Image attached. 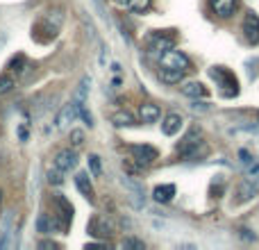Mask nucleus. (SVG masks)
<instances>
[{"mask_svg":"<svg viewBox=\"0 0 259 250\" xmlns=\"http://www.w3.org/2000/svg\"><path fill=\"white\" fill-rule=\"evenodd\" d=\"M77 116H80V105L73 100L71 105H66V107L57 114V118H55V128H57V130H66Z\"/></svg>","mask_w":259,"mask_h":250,"instance_id":"nucleus-5","label":"nucleus"},{"mask_svg":"<svg viewBox=\"0 0 259 250\" xmlns=\"http://www.w3.org/2000/svg\"><path fill=\"white\" fill-rule=\"evenodd\" d=\"M243 39L250 46L259 44V16L255 12H248L243 18Z\"/></svg>","mask_w":259,"mask_h":250,"instance_id":"nucleus-4","label":"nucleus"},{"mask_svg":"<svg viewBox=\"0 0 259 250\" xmlns=\"http://www.w3.org/2000/svg\"><path fill=\"white\" fill-rule=\"evenodd\" d=\"M75 187L80 189V193L87 198L89 202H96V193H94V187H91V180L87 173H77L75 175Z\"/></svg>","mask_w":259,"mask_h":250,"instance_id":"nucleus-10","label":"nucleus"},{"mask_svg":"<svg viewBox=\"0 0 259 250\" xmlns=\"http://www.w3.org/2000/svg\"><path fill=\"white\" fill-rule=\"evenodd\" d=\"M248 180L259 184V161H255L252 166H248Z\"/></svg>","mask_w":259,"mask_h":250,"instance_id":"nucleus-25","label":"nucleus"},{"mask_svg":"<svg viewBox=\"0 0 259 250\" xmlns=\"http://www.w3.org/2000/svg\"><path fill=\"white\" fill-rule=\"evenodd\" d=\"M211 9H214L216 16L230 18L237 9V0H211Z\"/></svg>","mask_w":259,"mask_h":250,"instance_id":"nucleus-9","label":"nucleus"},{"mask_svg":"<svg viewBox=\"0 0 259 250\" xmlns=\"http://www.w3.org/2000/svg\"><path fill=\"white\" fill-rule=\"evenodd\" d=\"M5 44V34H0V46H3Z\"/></svg>","mask_w":259,"mask_h":250,"instance_id":"nucleus-31","label":"nucleus"},{"mask_svg":"<svg viewBox=\"0 0 259 250\" xmlns=\"http://www.w3.org/2000/svg\"><path fill=\"white\" fill-rule=\"evenodd\" d=\"M239 239H241V241H257V237L255 234H250V230H239Z\"/></svg>","mask_w":259,"mask_h":250,"instance_id":"nucleus-28","label":"nucleus"},{"mask_svg":"<svg viewBox=\"0 0 259 250\" xmlns=\"http://www.w3.org/2000/svg\"><path fill=\"white\" fill-rule=\"evenodd\" d=\"M116 3H118V5H125V7H127V3H130V0H116Z\"/></svg>","mask_w":259,"mask_h":250,"instance_id":"nucleus-30","label":"nucleus"},{"mask_svg":"<svg viewBox=\"0 0 259 250\" xmlns=\"http://www.w3.org/2000/svg\"><path fill=\"white\" fill-rule=\"evenodd\" d=\"M14 89V80H12V75H7V73H3L0 75V96H5V94H9V91Z\"/></svg>","mask_w":259,"mask_h":250,"instance_id":"nucleus-21","label":"nucleus"},{"mask_svg":"<svg viewBox=\"0 0 259 250\" xmlns=\"http://www.w3.org/2000/svg\"><path fill=\"white\" fill-rule=\"evenodd\" d=\"M161 66H168V68H178V71H187L189 66H191V62H189V57L184 53H180V50H166V53H161L159 57Z\"/></svg>","mask_w":259,"mask_h":250,"instance_id":"nucleus-3","label":"nucleus"},{"mask_svg":"<svg viewBox=\"0 0 259 250\" xmlns=\"http://www.w3.org/2000/svg\"><path fill=\"white\" fill-rule=\"evenodd\" d=\"M130 152H132V159L137 161L139 166H150L152 161L157 159V150L152 146H132L130 148Z\"/></svg>","mask_w":259,"mask_h":250,"instance_id":"nucleus-6","label":"nucleus"},{"mask_svg":"<svg viewBox=\"0 0 259 250\" xmlns=\"http://www.w3.org/2000/svg\"><path fill=\"white\" fill-rule=\"evenodd\" d=\"M55 166H57L59 171H64V173H68L71 169H75V166H77V152L71 150V148L59 150L57 157H55Z\"/></svg>","mask_w":259,"mask_h":250,"instance_id":"nucleus-7","label":"nucleus"},{"mask_svg":"<svg viewBox=\"0 0 259 250\" xmlns=\"http://www.w3.org/2000/svg\"><path fill=\"white\" fill-rule=\"evenodd\" d=\"M89 166H91V173L100 175V157L98 155H91L89 157Z\"/></svg>","mask_w":259,"mask_h":250,"instance_id":"nucleus-26","label":"nucleus"},{"mask_svg":"<svg viewBox=\"0 0 259 250\" xmlns=\"http://www.w3.org/2000/svg\"><path fill=\"white\" fill-rule=\"evenodd\" d=\"M112 123L118 125V128H130V125H137V118L130 112H125V109H121V112H116L112 116Z\"/></svg>","mask_w":259,"mask_h":250,"instance_id":"nucleus-19","label":"nucleus"},{"mask_svg":"<svg viewBox=\"0 0 259 250\" xmlns=\"http://www.w3.org/2000/svg\"><path fill=\"white\" fill-rule=\"evenodd\" d=\"M0 198H3V193H0Z\"/></svg>","mask_w":259,"mask_h":250,"instance_id":"nucleus-32","label":"nucleus"},{"mask_svg":"<svg viewBox=\"0 0 259 250\" xmlns=\"http://www.w3.org/2000/svg\"><path fill=\"white\" fill-rule=\"evenodd\" d=\"M259 193V184L257 182H252V180H243L241 184L237 187V196H239V200H252Z\"/></svg>","mask_w":259,"mask_h":250,"instance_id":"nucleus-12","label":"nucleus"},{"mask_svg":"<svg viewBox=\"0 0 259 250\" xmlns=\"http://www.w3.org/2000/svg\"><path fill=\"white\" fill-rule=\"evenodd\" d=\"M148 44H150V50H157V53H166V50H170V48L175 46V39H173L170 34H166V32H155V34H150Z\"/></svg>","mask_w":259,"mask_h":250,"instance_id":"nucleus-8","label":"nucleus"},{"mask_svg":"<svg viewBox=\"0 0 259 250\" xmlns=\"http://www.w3.org/2000/svg\"><path fill=\"white\" fill-rule=\"evenodd\" d=\"M182 77H184V71H178V68H168V66H161V68H159V80L164 82V85H178Z\"/></svg>","mask_w":259,"mask_h":250,"instance_id":"nucleus-16","label":"nucleus"},{"mask_svg":"<svg viewBox=\"0 0 259 250\" xmlns=\"http://www.w3.org/2000/svg\"><path fill=\"white\" fill-rule=\"evenodd\" d=\"M71 143L73 146H82V143H84V132H82V130H71Z\"/></svg>","mask_w":259,"mask_h":250,"instance_id":"nucleus-24","label":"nucleus"},{"mask_svg":"<svg viewBox=\"0 0 259 250\" xmlns=\"http://www.w3.org/2000/svg\"><path fill=\"white\" fill-rule=\"evenodd\" d=\"M180 128H182V116L180 114H168V116L164 118V123H161V132L166 134V137H173V134L180 132Z\"/></svg>","mask_w":259,"mask_h":250,"instance_id":"nucleus-13","label":"nucleus"},{"mask_svg":"<svg viewBox=\"0 0 259 250\" xmlns=\"http://www.w3.org/2000/svg\"><path fill=\"white\" fill-rule=\"evenodd\" d=\"M198 150H202V128L200 125H191L189 132L184 134V139L178 143V152L182 157H193L198 155Z\"/></svg>","mask_w":259,"mask_h":250,"instance_id":"nucleus-2","label":"nucleus"},{"mask_svg":"<svg viewBox=\"0 0 259 250\" xmlns=\"http://www.w3.org/2000/svg\"><path fill=\"white\" fill-rule=\"evenodd\" d=\"M182 94L189 96V98H205L207 96V87L200 85V82H187L182 87Z\"/></svg>","mask_w":259,"mask_h":250,"instance_id":"nucleus-17","label":"nucleus"},{"mask_svg":"<svg viewBox=\"0 0 259 250\" xmlns=\"http://www.w3.org/2000/svg\"><path fill=\"white\" fill-rule=\"evenodd\" d=\"M89 234H94V237H107L109 223L103 219V216H94V219L89 221Z\"/></svg>","mask_w":259,"mask_h":250,"instance_id":"nucleus-15","label":"nucleus"},{"mask_svg":"<svg viewBox=\"0 0 259 250\" xmlns=\"http://www.w3.org/2000/svg\"><path fill=\"white\" fill-rule=\"evenodd\" d=\"M239 159H241V164L246 166V169H248V166L255 164V157H252V152H250V150H246V148H241V150H239Z\"/></svg>","mask_w":259,"mask_h":250,"instance_id":"nucleus-22","label":"nucleus"},{"mask_svg":"<svg viewBox=\"0 0 259 250\" xmlns=\"http://www.w3.org/2000/svg\"><path fill=\"white\" fill-rule=\"evenodd\" d=\"M139 116H141L143 123H155L157 118L161 116V109H159V105L146 103V105H141V109H139Z\"/></svg>","mask_w":259,"mask_h":250,"instance_id":"nucleus-14","label":"nucleus"},{"mask_svg":"<svg viewBox=\"0 0 259 250\" xmlns=\"http://www.w3.org/2000/svg\"><path fill=\"white\" fill-rule=\"evenodd\" d=\"M175 196V184H159V187L152 189V200L155 202H161V205H166V202H170Z\"/></svg>","mask_w":259,"mask_h":250,"instance_id":"nucleus-11","label":"nucleus"},{"mask_svg":"<svg viewBox=\"0 0 259 250\" xmlns=\"http://www.w3.org/2000/svg\"><path fill=\"white\" fill-rule=\"evenodd\" d=\"M148 7H150V0H130L127 3V9H132L134 14H143Z\"/></svg>","mask_w":259,"mask_h":250,"instance_id":"nucleus-20","label":"nucleus"},{"mask_svg":"<svg viewBox=\"0 0 259 250\" xmlns=\"http://www.w3.org/2000/svg\"><path fill=\"white\" fill-rule=\"evenodd\" d=\"M123 248H137V250H143V248H146V243L139 241V239H125V241H123Z\"/></svg>","mask_w":259,"mask_h":250,"instance_id":"nucleus-27","label":"nucleus"},{"mask_svg":"<svg viewBox=\"0 0 259 250\" xmlns=\"http://www.w3.org/2000/svg\"><path fill=\"white\" fill-rule=\"evenodd\" d=\"M191 109H196V112H209V105H205V103H193Z\"/></svg>","mask_w":259,"mask_h":250,"instance_id":"nucleus-29","label":"nucleus"},{"mask_svg":"<svg viewBox=\"0 0 259 250\" xmlns=\"http://www.w3.org/2000/svg\"><path fill=\"white\" fill-rule=\"evenodd\" d=\"M25 68H30V64H27L25 55H16V57H12V59H9V64H7V71H9V73H16V75L25 73Z\"/></svg>","mask_w":259,"mask_h":250,"instance_id":"nucleus-18","label":"nucleus"},{"mask_svg":"<svg viewBox=\"0 0 259 250\" xmlns=\"http://www.w3.org/2000/svg\"><path fill=\"white\" fill-rule=\"evenodd\" d=\"M53 205H55V216H53L55 228L66 232L71 221H73V205L62 196V193H55L53 196Z\"/></svg>","mask_w":259,"mask_h":250,"instance_id":"nucleus-1","label":"nucleus"},{"mask_svg":"<svg viewBox=\"0 0 259 250\" xmlns=\"http://www.w3.org/2000/svg\"><path fill=\"white\" fill-rule=\"evenodd\" d=\"M62 175H64V171H59L57 166H55V171H50V173H48V182L50 184H62L64 182Z\"/></svg>","mask_w":259,"mask_h":250,"instance_id":"nucleus-23","label":"nucleus"}]
</instances>
